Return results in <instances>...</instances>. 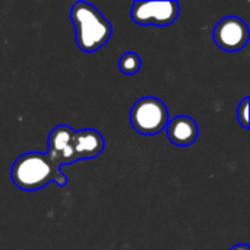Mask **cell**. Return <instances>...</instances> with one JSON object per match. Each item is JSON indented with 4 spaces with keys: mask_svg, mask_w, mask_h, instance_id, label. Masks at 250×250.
Wrapping results in <instances>:
<instances>
[{
    "mask_svg": "<svg viewBox=\"0 0 250 250\" xmlns=\"http://www.w3.org/2000/svg\"><path fill=\"white\" fill-rule=\"evenodd\" d=\"M75 130L67 126V125H60L57 127H54L50 135H48V148H47V155L50 157V160L56 164L57 168H60V158L63 155V152L67 149V146L70 145L72 136H73Z\"/></svg>",
    "mask_w": 250,
    "mask_h": 250,
    "instance_id": "ba28073f",
    "label": "cell"
},
{
    "mask_svg": "<svg viewBox=\"0 0 250 250\" xmlns=\"http://www.w3.org/2000/svg\"><path fill=\"white\" fill-rule=\"evenodd\" d=\"M119 69L125 73V75H135L139 72L141 69V59L136 53L129 51L125 53L120 60H119Z\"/></svg>",
    "mask_w": 250,
    "mask_h": 250,
    "instance_id": "9c48e42d",
    "label": "cell"
},
{
    "mask_svg": "<svg viewBox=\"0 0 250 250\" xmlns=\"http://www.w3.org/2000/svg\"><path fill=\"white\" fill-rule=\"evenodd\" d=\"M168 110L166 104L155 97H144L130 108L129 120L132 127L141 135L161 133L168 125Z\"/></svg>",
    "mask_w": 250,
    "mask_h": 250,
    "instance_id": "3957f363",
    "label": "cell"
},
{
    "mask_svg": "<svg viewBox=\"0 0 250 250\" xmlns=\"http://www.w3.org/2000/svg\"><path fill=\"white\" fill-rule=\"evenodd\" d=\"M104 138L100 132L94 129H83V130H75L70 145L63 152L60 158V166H69L76 161L82 160H91L104 151Z\"/></svg>",
    "mask_w": 250,
    "mask_h": 250,
    "instance_id": "5b68a950",
    "label": "cell"
},
{
    "mask_svg": "<svg viewBox=\"0 0 250 250\" xmlns=\"http://www.w3.org/2000/svg\"><path fill=\"white\" fill-rule=\"evenodd\" d=\"M168 141L176 146H189L196 142L199 130L196 122L189 116H177L168 120L166 127Z\"/></svg>",
    "mask_w": 250,
    "mask_h": 250,
    "instance_id": "52a82bcc",
    "label": "cell"
},
{
    "mask_svg": "<svg viewBox=\"0 0 250 250\" xmlns=\"http://www.w3.org/2000/svg\"><path fill=\"white\" fill-rule=\"evenodd\" d=\"M10 179L18 189L25 192L40 190L51 182L60 188L67 183L66 176L56 167L50 157L37 151L26 152L13 163Z\"/></svg>",
    "mask_w": 250,
    "mask_h": 250,
    "instance_id": "6da1fadb",
    "label": "cell"
},
{
    "mask_svg": "<svg viewBox=\"0 0 250 250\" xmlns=\"http://www.w3.org/2000/svg\"><path fill=\"white\" fill-rule=\"evenodd\" d=\"M179 16L177 1H135L130 18L141 26H168Z\"/></svg>",
    "mask_w": 250,
    "mask_h": 250,
    "instance_id": "277c9868",
    "label": "cell"
},
{
    "mask_svg": "<svg viewBox=\"0 0 250 250\" xmlns=\"http://www.w3.org/2000/svg\"><path fill=\"white\" fill-rule=\"evenodd\" d=\"M78 47L83 53H94L105 45L113 34L111 23L104 15L86 1H76L70 9Z\"/></svg>",
    "mask_w": 250,
    "mask_h": 250,
    "instance_id": "7a4b0ae2",
    "label": "cell"
},
{
    "mask_svg": "<svg viewBox=\"0 0 250 250\" xmlns=\"http://www.w3.org/2000/svg\"><path fill=\"white\" fill-rule=\"evenodd\" d=\"M230 250H249V246H248L246 243H240V245L233 246Z\"/></svg>",
    "mask_w": 250,
    "mask_h": 250,
    "instance_id": "8fae6325",
    "label": "cell"
},
{
    "mask_svg": "<svg viewBox=\"0 0 250 250\" xmlns=\"http://www.w3.org/2000/svg\"><path fill=\"white\" fill-rule=\"evenodd\" d=\"M249 26L237 16L223 18L214 28L212 38L215 44L224 51H240L249 41Z\"/></svg>",
    "mask_w": 250,
    "mask_h": 250,
    "instance_id": "8992f818",
    "label": "cell"
},
{
    "mask_svg": "<svg viewBox=\"0 0 250 250\" xmlns=\"http://www.w3.org/2000/svg\"><path fill=\"white\" fill-rule=\"evenodd\" d=\"M249 103L250 98L249 97H246V98L240 103V105H239V108H237V120H239V123L243 126V129H249L250 126Z\"/></svg>",
    "mask_w": 250,
    "mask_h": 250,
    "instance_id": "30bf717a",
    "label": "cell"
}]
</instances>
